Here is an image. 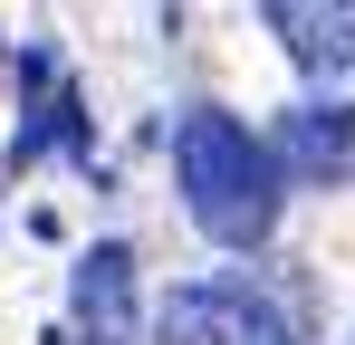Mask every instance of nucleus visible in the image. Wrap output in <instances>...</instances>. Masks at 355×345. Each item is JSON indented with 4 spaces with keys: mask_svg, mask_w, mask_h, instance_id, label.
Returning <instances> with one entry per match:
<instances>
[{
    "mask_svg": "<svg viewBox=\"0 0 355 345\" xmlns=\"http://www.w3.org/2000/svg\"><path fill=\"white\" fill-rule=\"evenodd\" d=\"M173 172H182L192 221L211 230L221 249H259V240L279 230V163H269V144H259L240 115H221V106L182 115Z\"/></svg>",
    "mask_w": 355,
    "mask_h": 345,
    "instance_id": "nucleus-1",
    "label": "nucleus"
},
{
    "mask_svg": "<svg viewBox=\"0 0 355 345\" xmlns=\"http://www.w3.org/2000/svg\"><path fill=\"white\" fill-rule=\"evenodd\" d=\"M154 336L164 345H297L288 317H279L250 278H192V288H173L164 317H154Z\"/></svg>",
    "mask_w": 355,
    "mask_h": 345,
    "instance_id": "nucleus-2",
    "label": "nucleus"
},
{
    "mask_svg": "<svg viewBox=\"0 0 355 345\" xmlns=\"http://www.w3.org/2000/svg\"><path fill=\"white\" fill-rule=\"evenodd\" d=\"M269 163L297 182H355V106H288Z\"/></svg>",
    "mask_w": 355,
    "mask_h": 345,
    "instance_id": "nucleus-3",
    "label": "nucleus"
},
{
    "mask_svg": "<svg viewBox=\"0 0 355 345\" xmlns=\"http://www.w3.org/2000/svg\"><path fill=\"white\" fill-rule=\"evenodd\" d=\"M77 326H87V345H125L135 336V249L125 240H106V249L77 259Z\"/></svg>",
    "mask_w": 355,
    "mask_h": 345,
    "instance_id": "nucleus-4",
    "label": "nucleus"
},
{
    "mask_svg": "<svg viewBox=\"0 0 355 345\" xmlns=\"http://www.w3.org/2000/svg\"><path fill=\"white\" fill-rule=\"evenodd\" d=\"M19 87H29V125L10 134V163H39L49 144H77V96L58 87V57L29 48V57H19Z\"/></svg>",
    "mask_w": 355,
    "mask_h": 345,
    "instance_id": "nucleus-5",
    "label": "nucleus"
},
{
    "mask_svg": "<svg viewBox=\"0 0 355 345\" xmlns=\"http://www.w3.org/2000/svg\"><path fill=\"white\" fill-rule=\"evenodd\" d=\"M269 29L288 39L297 67H336V77H355V10H297V0H279Z\"/></svg>",
    "mask_w": 355,
    "mask_h": 345,
    "instance_id": "nucleus-6",
    "label": "nucleus"
}]
</instances>
